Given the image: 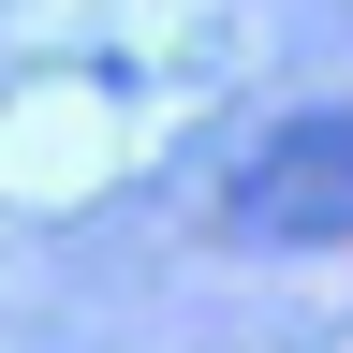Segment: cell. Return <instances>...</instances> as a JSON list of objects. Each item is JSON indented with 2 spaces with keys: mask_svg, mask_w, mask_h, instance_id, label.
Segmentation results:
<instances>
[{
  "mask_svg": "<svg viewBox=\"0 0 353 353\" xmlns=\"http://www.w3.org/2000/svg\"><path fill=\"white\" fill-rule=\"evenodd\" d=\"M221 236H250V250H353V103H309V118L265 132L221 176Z\"/></svg>",
  "mask_w": 353,
  "mask_h": 353,
  "instance_id": "1",
  "label": "cell"
}]
</instances>
